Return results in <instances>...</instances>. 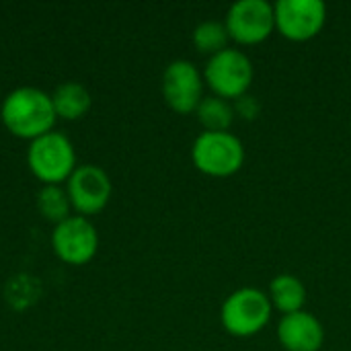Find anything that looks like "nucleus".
I'll return each mask as SVG.
<instances>
[{
    "label": "nucleus",
    "instance_id": "7ed1b4c3",
    "mask_svg": "<svg viewBox=\"0 0 351 351\" xmlns=\"http://www.w3.org/2000/svg\"><path fill=\"white\" fill-rule=\"evenodd\" d=\"M27 165L43 185H62L76 169V152L64 134L51 130L31 142Z\"/></svg>",
    "mask_w": 351,
    "mask_h": 351
},
{
    "label": "nucleus",
    "instance_id": "6e6552de",
    "mask_svg": "<svg viewBox=\"0 0 351 351\" xmlns=\"http://www.w3.org/2000/svg\"><path fill=\"white\" fill-rule=\"evenodd\" d=\"M276 29L290 41H308L317 37L327 21V4L323 0H278Z\"/></svg>",
    "mask_w": 351,
    "mask_h": 351
},
{
    "label": "nucleus",
    "instance_id": "ddd939ff",
    "mask_svg": "<svg viewBox=\"0 0 351 351\" xmlns=\"http://www.w3.org/2000/svg\"><path fill=\"white\" fill-rule=\"evenodd\" d=\"M51 103H53L56 117L74 121V119H80L82 115H86L93 99L84 84L68 80V82H62L56 86V90L51 93Z\"/></svg>",
    "mask_w": 351,
    "mask_h": 351
},
{
    "label": "nucleus",
    "instance_id": "f3484780",
    "mask_svg": "<svg viewBox=\"0 0 351 351\" xmlns=\"http://www.w3.org/2000/svg\"><path fill=\"white\" fill-rule=\"evenodd\" d=\"M232 107H234V115L241 117V119H245V121H255L261 115V103H259V99L255 95H249V93L243 95V97H239V99H234Z\"/></svg>",
    "mask_w": 351,
    "mask_h": 351
},
{
    "label": "nucleus",
    "instance_id": "f257e3e1",
    "mask_svg": "<svg viewBox=\"0 0 351 351\" xmlns=\"http://www.w3.org/2000/svg\"><path fill=\"white\" fill-rule=\"evenodd\" d=\"M4 128L23 140H35L51 132L56 123V111L51 95L35 86H19L10 90L0 107Z\"/></svg>",
    "mask_w": 351,
    "mask_h": 351
},
{
    "label": "nucleus",
    "instance_id": "9b49d317",
    "mask_svg": "<svg viewBox=\"0 0 351 351\" xmlns=\"http://www.w3.org/2000/svg\"><path fill=\"white\" fill-rule=\"evenodd\" d=\"M278 341L286 351H319L325 341V329L315 315L298 311L280 319Z\"/></svg>",
    "mask_w": 351,
    "mask_h": 351
},
{
    "label": "nucleus",
    "instance_id": "39448f33",
    "mask_svg": "<svg viewBox=\"0 0 351 351\" xmlns=\"http://www.w3.org/2000/svg\"><path fill=\"white\" fill-rule=\"evenodd\" d=\"M253 78L255 68L251 58L237 47H226L218 51L208 60L204 68V80L208 82V86L214 90L216 97L226 101H234L247 95Z\"/></svg>",
    "mask_w": 351,
    "mask_h": 351
},
{
    "label": "nucleus",
    "instance_id": "20e7f679",
    "mask_svg": "<svg viewBox=\"0 0 351 351\" xmlns=\"http://www.w3.org/2000/svg\"><path fill=\"white\" fill-rule=\"evenodd\" d=\"M191 160L208 177H230L245 165V144L230 132H202L191 146Z\"/></svg>",
    "mask_w": 351,
    "mask_h": 351
},
{
    "label": "nucleus",
    "instance_id": "423d86ee",
    "mask_svg": "<svg viewBox=\"0 0 351 351\" xmlns=\"http://www.w3.org/2000/svg\"><path fill=\"white\" fill-rule=\"evenodd\" d=\"M230 39L241 45H255L265 41L276 29V10L267 0H239L224 19Z\"/></svg>",
    "mask_w": 351,
    "mask_h": 351
},
{
    "label": "nucleus",
    "instance_id": "1a4fd4ad",
    "mask_svg": "<svg viewBox=\"0 0 351 351\" xmlns=\"http://www.w3.org/2000/svg\"><path fill=\"white\" fill-rule=\"evenodd\" d=\"M51 247L64 263L84 265L97 255L99 234L86 216L76 214L56 224L51 232Z\"/></svg>",
    "mask_w": 351,
    "mask_h": 351
},
{
    "label": "nucleus",
    "instance_id": "f8f14e48",
    "mask_svg": "<svg viewBox=\"0 0 351 351\" xmlns=\"http://www.w3.org/2000/svg\"><path fill=\"white\" fill-rule=\"evenodd\" d=\"M271 306L284 315H292L298 311H304L306 304V288L300 278L292 274H280L271 280L269 292H267Z\"/></svg>",
    "mask_w": 351,
    "mask_h": 351
},
{
    "label": "nucleus",
    "instance_id": "f03ea898",
    "mask_svg": "<svg viewBox=\"0 0 351 351\" xmlns=\"http://www.w3.org/2000/svg\"><path fill=\"white\" fill-rule=\"evenodd\" d=\"M274 306L267 292L259 288H239L226 296L220 308V323L232 337H253L261 333L269 319Z\"/></svg>",
    "mask_w": 351,
    "mask_h": 351
},
{
    "label": "nucleus",
    "instance_id": "4468645a",
    "mask_svg": "<svg viewBox=\"0 0 351 351\" xmlns=\"http://www.w3.org/2000/svg\"><path fill=\"white\" fill-rule=\"evenodd\" d=\"M195 115L206 132H228L237 117L232 103L216 95L204 97L199 107L195 109Z\"/></svg>",
    "mask_w": 351,
    "mask_h": 351
},
{
    "label": "nucleus",
    "instance_id": "dca6fc26",
    "mask_svg": "<svg viewBox=\"0 0 351 351\" xmlns=\"http://www.w3.org/2000/svg\"><path fill=\"white\" fill-rule=\"evenodd\" d=\"M228 29L224 25V21H202L195 29H193V45L199 53H208L210 58L216 56L218 51L228 47Z\"/></svg>",
    "mask_w": 351,
    "mask_h": 351
},
{
    "label": "nucleus",
    "instance_id": "9d476101",
    "mask_svg": "<svg viewBox=\"0 0 351 351\" xmlns=\"http://www.w3.org/2000/svg\"><path fill=\"white\" fill-rule=\"evenodd\" d=\"M66 191L78 216H93L109 204L113 185L109 175L101 167L80 165L66 181Z\"/></svg>",
    "mask_w": 351,
    "mask_h": 351
},
{
    "label": "nucleus",
    "instance_id": "0eeeda50",
    "mask_svg": "<svg viewBox=\"0 0 351 351\" xmlns=\"http://www.w3.org/2000/svg\"><path fill=\"white\" fill-rule=\"evenodd\" d=\"M162 97L175 113H195L204 99V74L189 60H173L162 72Z\"/></svg>",
    "mask_w": 351,
    "mask_h": 351
},
{
    "label": "nucleus",
    "instance_id": "2eb2a0df",
    "mask_svg": "<svg viewBox=\"0 0 351 351\" xmlns=\"http://www.w3.org/2000/svg\"><path fill=\"white\" fill-rule=\"evenodd\" d=\"M37 208L45 220L56 222V224L72 216L70 214L72 204H70L68 191L62 189V185H43L37 193Z\"/></svg>",
    "mask_w": 351,
    "mask_h": 351
}]
</instances>
